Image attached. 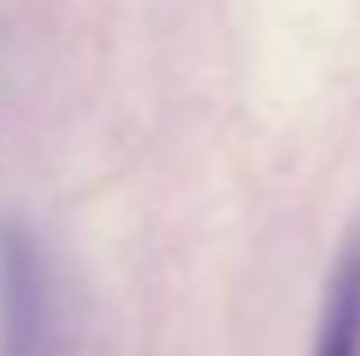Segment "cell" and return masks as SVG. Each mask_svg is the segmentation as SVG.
I'll return each mask as SVG.
<instances>
[{"label":"cell","mask_w":360,"mask_h":356,"mask_svg":"<svg viewBox=\"0 0 360 356\" xmlns=\"http://www.w3.org/2000/svg\"><path fill=\"white\" fill-rule=\"evenodd\" d=\"M356 338H360V256L347 251L328 279L315 356H356Z\"/></svg>","instance_id":"obj_1"}]
</instances>
